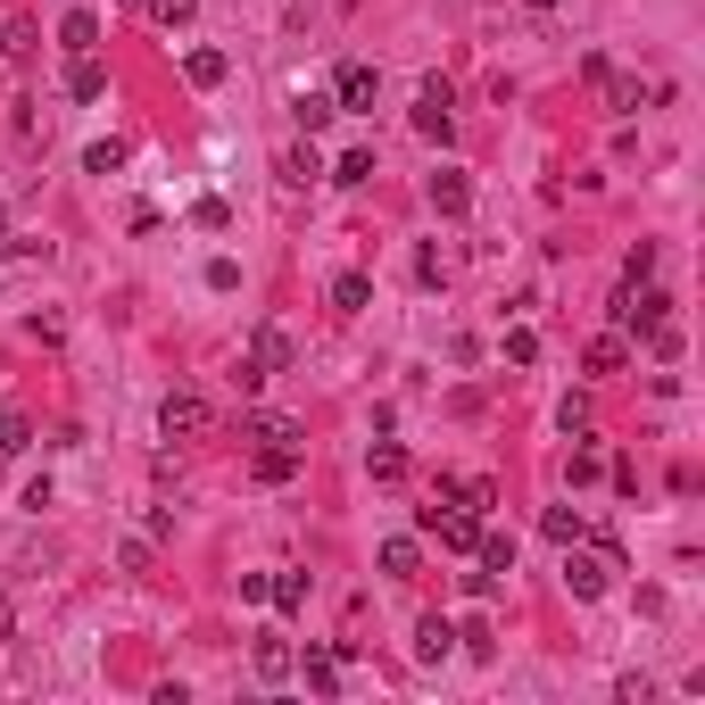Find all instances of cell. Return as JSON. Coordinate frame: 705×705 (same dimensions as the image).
Returning a JSON list of instances; mask_svg holds the SVG:
<instances>
[{
	"mask_svg": "<svg viewBox=\"0 0 705 705\" xmlns=\"http://www.w3.org/2000/svg\"><path fill=\"white\" fill-rule=\"evenodd\" d=\"M149 18H158V25H191V18H200V0H149Z\"/></svg>",
	"mask_w": 705,
	"mask_h": 705,
	"instance_id": "cell-28",
	"label": "cell"
},
{
	"mask_svg": "<svg viewBox=\"0 0 705 705\" xmlns=\"http://www.w3.org/2000/svg\"><path fill=\"white\" fill-rule=\"evenodd\" d=\"M581 366H590V373H623V333H597Z\"/></svg>",
	"mask_w": 705,
	"mask_h": 705,
	"instance_id": "cell-22",
	"label": "cell"
},
{
	"mask_svg": "<svg viewBox=\"0 0 705 705\" xmlns=\"http://www.w3.org/2000/svg\"><path fill=\"white\" fill-rule=\"evenodd\" d=\"M58 42H67L75 58H83V51H100V18H92V9H75V18L58 25Z\"/></svg>",
	"mask_w": 705,
	"mask_h": 705,
	"instance_id": "cell-16",
	"label": "cell"
},
{
	"mask_svg": "<svg viewBox=\"0 0 705 705\" xmlns=\"http://www.w3.org/2000/svg\"><path fill=\"white\" fill-rule=\"evenodd\" d=\"M548 539H564V548L581 539V515H573V506H548Z\"/></svg>",
	"mask_w": 705,
	"mask_h": 705,
	"instance_id": "cell-31",
	"label": "cell"
},
{
	"mask_svg": "<svg viewBox=\"0 0 705 705\" xmlns=\"http://www.w3.org/2000/svg\"><path fill=\"white\" fill-rule=\"evenodd\" d=\"M597 92H606V109H614V116H639V100H648V92H639V75H606Z\"/></svg>",
	"mask_w": 705,
	"mask_h": 705,
	"instance_id": "cell-15",
	"label": "cell"
},
{
	"mask_svg": "<svg viewBox=\"0 0 705 705\" xmlns=\"http://www.w3.org/2000/svg\"><path fill=\"white\" fill-rule=\"evenodd\" d=\"M448 648H457V631H448L440 614H424V623H415V656H424V664H440Z\"/></svg>",
	"mask_w": 705,
	"mask_h": 705,
	"instance_id": "cell-11",
	"label": "cell"
},
{
	"mask_svg": "<svg viewBox=\"0 0 705 705\" xmlns=\"http://www.w3.org/2000/svg\"><path fill=\"white\" fill-rule=\"evenodd\" d=\"M333 183H373V149H340V158H333Z\"/></svg>",
	"mask_w": 705,
	"mask_h": 705,
	"instance_id": "cell-25",
	"label": "cell"
},
{
	"mask_svg": "<svg viewBox=\"0 0 705 705\" xmlns=\"http://www.w3.org/2000/svg\"><path fill=\"white\" fill-rule=\"evenodd\" d=\"M614 697H623V705H648L656 681H648V672H623V681H614Z\"/></svg>",
	"mask_w": 705,
	"mask_h": 705,
	"instance_id": "cell-29",
	"label": "cell"
},
{
	"mask_svg": "<svg viewBox=\"0 0 705 705\" xmlns=\"http://www.w3.org/2000/svg\"><path fill=\"white\" fill-rule=\"evenodd\" d=\"M191 224H200V233H224V224H233V208H224V200H200V208H191Z\"/></svg>",
	"mask_w": 705,
	"mask_h": 705,
	"instance_id": "cell-33",
	"label": "cell"
},
{
	"mask_svg": "<svg viewBox=\"0 0 705 705\" xmlns=\"http://www.w3.org/2000/svg\"><path fill=\"white\" fill-rule=\"evenodd\" d=\"M373 92H382V75H373L366 58H349V67L333 75V109H349V116H373Z\"/></svg>",
	"mask_w": 705,
	"mask_h": 705,
	"instance_id": "cell-4",
	"label": "cell"
},
{
	"mask_svg": "<svg viewBox=\"0 0 705 705\" xmlns=\"http://www.w3.org/2000/svg\"><path fill=\"white\" fill-rule=\"evenodd\" d=\"M67 92H75V100H100V92H109V67H100V58L83 51V58L67 67Z\"/></svg>",
	"mask_w": 705,
	"mask_h": 705,
	"instance_id": "cell-10",
	"label": "cell"
},
{
	"mask_svg": "<svg viewBox=\"0 0 705 705\" xmlns=\"http://www.w3.org/2000/svg\"><path fill=\"white\" fill-rule=\"evenodd\" d=\"M291 473H299V448L266 440V448H258V482H291Z\"/></svg>",
	"mask_w": 705,
	"mask_h": 705,
	"instance_id": "cell-17",
	"label": "cell"
},
{
	"mask_svg": "<svg viewBox=\"0 0 705 705\" xmlns=\"http://www.w3.org/2000/svg\"><path fill=\"white\" fill-rule=\"evenodd\" d=\"M531 9H539V18H548V9H564V0H531Z\"/></svg>",
	"mask_w": 705,
	"mask_h": 705,
	"instance_id": "cell-37",
	"label": "cell"
},
{
	"mask_svg": "<svg viewBox=\"0 0 705 705\" xmlns=\"http://www.w3.org/2000/svg\"><path fill=\"white\" fill-rule=\"evenodd\" d=\"M473 548H482V564H490V573H515V531H482Z\"/></svg>",
	"mask_w": 705,
	"mask_h": 705,
	"instance_id": "cell-19",
	"label": "cell"
},
{
	"mask_svg": "<svg viewBox=\"0 0 705 705\" xmlns=\"http://www.w3.org/2000/svg\"><path fill=\"white\" fill-rule=\"evenodd\" d=\"M249 664H258V681H291V639H258V656H249Z\"/></svg>",
	"mask_w": 705,
	"mask_h": 705,
	"instance_id": "cell-12",
	"label": "cell"
},
{
	"mask_svg": "<svg viewBox=\"0 0 705 705\" xmlns=\"http://www.w3.org/2000/svg\"><path fill=\"white\" fill-rule=\"evenodd\" d=\"M340 664H349L340 648H307V689H324V697H333V689H340Z\"/></svg>",
	"mask_w": 705,
	"mask_h": 705,
	"instance_id": "cell-14",
	"label": "cell"
},
{
	"mask_svg": "<svg viewBox=\"0 0 705 705\" xmlns=\"http://www.w3.org/2000/svg\"><path fill=\"white\" fill-rule=\"evenodd\" d=\"M606 573H614V557H564V590L573 597H606Z\"/></svg>",
	"mask_w": 705,
	"mask_h": 705,
	"instance_id": "cell-8",
	"label": "cell"
},
{
	"mask_svg": "<svg viewBox=\"0 0 705 705\" xmlns=\"http://www.w3.org/2000/svg\"><path fill=\"white\" fill-rule=\"evenodd\" d=\"M373 482H399V473H407V448H399V440H373Z\"/></svg>",
	"mask_w": 705,
	"mask_h": 705,
	"instance_id": "cell-23",
	"label": "cell"
},
{
	"mask_svg": "<svg viewBox=\"0 0 705 705\" xmlns=\"http://www.w3.org/2000/svg\"><path fill=\"white\" fill-rule=\"evenodd\" d=\"M366 299H373V282H366V275H333V307H340V316H357Z\"/></svg>",
	"mask_w": 705,
	"mask_h": 705,
	"instance_id": "cell-21",
	"label": "cell"
},
{
	"mask_svg": "<svg viewBox=\"0 0 705 705\" xmlns=\"http://www.w3.org/2000/svg\"><path fill=\"white\" fill-rule=\"evenodd\" d=\"M614 316H623V333H656V324L672 316V299H664V291H639V282H631V291L614 299Z\"/></svg>",
	"mask_w": 705,
	"mask_h": 705,
	"instance_id": "cell-5",
	"label": "cell"
},
{
	"mask_svg": "<svg viewBox=\"0 0 705 705\" xmlns=\"http://www.w3.org/2000/svg\"><path fill=\"white\" fill-rule=\"evenodd\" d=\"M158 432H167V440H200V432H208V399H200V390H167Z\"/></svg>",
	"mask_w": 705,
	"mask_h": 705,
	"instance_id": "cell-3",
	"label": "cell"
},
{
	"mask_svg": "<svg viewBox=\"0 0 705 705\" xmlns=\"http://www.w3.org/2000/svg\"><path fill=\"white\" fill-rule=\"evenodd\" d=\"M424 200L440 208V216H465V208H473V183H465L457 167H440V175H432V183H424Z\"/></svg>",
	"mask_w": 705,
	"mask_h": 705,
	"instance_id": "cell-7",
	"label": "cell"
},
{
	"mask_svg": "<svg viewBox=\"0 0 705 705\" xmlns=\"http://www.w3.org/2000/svg\"><path fill=\"white\" fill-rule=\"evenodd\" d=\"M83 167H92V175H116V167H125V142H92V158H83Z\"/></svg>",
	"mask_w": 705,
	"mask_h": 705,
	"instance_id": "cell-30",
	"label": "cell"
},
{
	"mask_svg": "<svg viewBox=\"0 0 705 705\" xmlns=\"http://www.w3.org/2000/svg\"><path fill=\"white\" fill-rule=\"evenodd\" d=\"M9 631H18V606H9V597H0V639H9Z\"/></svg>",
	"mask_w": 705,
	"mask_h": 705,
	"instance_id": "cell-36",
	"label": "cell"
},
{
	"mask_svg": "<svg viewBox=\"0 0 705 705\" xmlns=\"http://www.w3.org/2000/svg\"><path fill=\"white\" fill-rule=\"evenodd\" d=\"M282 366H291V333H275V324H266V333L249 340V357H242V373H233V382H242V390H266Z\"/></svg>",
	"mask_w": 705,
	"mask_h": 705,
	"instance_id": "cell-1",
	"label": "cell"
},
{
	"mask_svg": "<svg viewBox=\"0 0 705 705\" xmlns=\"http://www.w3.org/2000/svg\"><path fill=\"white\" fill-rule=\"evenodd\" d=\"M415 557H424L415 539H382V573H390V581H407V573H415Z\"/></svg>",
	"mask_w": 705,
	"mask_h": 705,
	"instance_id": "cell-24",
	"label": "cell"
},
{
	"mask_svg": "<svg viewBox=\"0 0 705 705\" xmlns=\"http://www.w3.org/2000/svg\"><path fill=\"white\" fill-rule=\"evenodd\" d=\"M448 125H457V92L432 75L424 92H415V133H424V142H448Z\"/></svg>",
	"mask_w": 705,
	"mask_h": 705,
	"instance_id": "cell-2",
	"label": "cell"
},
{
	"mask_svg": "<svg viewBox=\"0 0 705 705\" xmlns=\"http://www.w3.org/2000/svg\"><path fill=\"white\" fill-rule=\"evenodd\" d=\"M266 597H275V606H307V573H282Z\"/></svg>",
	"mask_w": 705,
	"mask_h": 705,
	"instance_id": "cell-32",
	"label": "cell"
},
{
	"mask_svg": "<svg viewBox=\"0 0 705 705\" xmlns=\"http://www.w3.org/2000/svg\"><path fill=\"white\" fill-rule=\"evenodd\" d=\"M291 116H299V133H324L340 109H333V92H299V109H291Z\"/></svg>",
	"mask_w": 705,
	"mask_h": 705,
	"instance_id": "cell-18",
	"label": "cell"
},
{
	"mask_svg": "<svg viewBox=\"0 0 705 705\" xmlns=\"http://www.w3.org/2000/svg\"><path fill=\"white\" fill-rule=\"evenodd\" d=\"M0 224H9V216H0Z\"/></svg>",
	"mask_w": 705,
	"mask_h": 705,
	"instance_id": "cell-38",
	"label": "cell"
},
{
	"mask_svg": "<svg viewBox=\"0 0 705 705\" xmlns=\"http://www.w3.org/2000/svg\"><path fill=\"white\" fill-rule=\"evenodd\" d=\"M224 67H233L224 51H191V58H183V75L200 83V92H208V83H224Z\"/></svg>",
	"mask_w": 705,
	"mask_h": 705,
	"instance_id": "cell-20",
	"label": "cell"
},
{
	"mask_svg": "<svg viewBox=\"0 0 705 705\" xmlns=\"http://www.w3.org/2000/svg\"><path fill=\"white\" fill-rule=\"evenodd\" d=\"M25 448H34V424H25V415H0V457H25Z\"/></svg>",
	"mask_w": 705,
	"mask_h": 705,
	"instance_id": "cell-27",
	"label": "cell"
},
{
	"mask_svg": "<svg viewBox=\"0 0 705 705\" xmlns=\"http://www.w3.org/2000/svg\"><path fill=\"white\" fill-rule=\"evenodd\" d=\"M648 275H656V242H639L631 258H623V282H648Z\"/></svg>",
	"mask_w": 705,
	"mask_h": 705,
	"instance_id": "cell-34",
	"label": "cell"
},
{
	"mask_svg": "<svg viewBox=\"0 0 705 705\" xmlns=\"http://www.w3.org/2000/svg\"><path fill=\"white\" fill-rule=\"evenodd\" d=\"M424 531H432V539H448V548H473V539H482V515H473V506H465V515H440V506H424Z\"/></svg>",
	"mask_w": 705,
	"mask_h": 705,
	"instance_id": "cell-6",
	"label": "cell"
},
{
	"mask_svg": "<svg viewBox=\"0 0 705 705\" xmlns=\"http://www.w3.org/2000/svg\"><path fill=\"white\" fill-rule=\"evenodd\" d=\"M34 51H42V42H34V25H25V18H9V25H0V67H25Z\"/></svg>",
	"mask_w": 705,
	"mask_h": 705,
	"instance_id": "cell-9",
	"label": "cell"
},
{
	"mask_svg": "<svg viewBox=\"0 0 705 705\" xmlns=\"http://www.w3.org/2000/svg\"><path fill=\"white\" fill-rule=\"evenodd\" d=\"M648 349H656V357H681V324L664 316V324H656V333H648Z\"/></svg>",
	"mask_w": 705,
	"mask_h": 705,
	"instance_id": "cell-35",
	"label": "cell"
},
{
	"mask_svg": "<svg viewBox=\"0 0 705 705\" xmlns=\"http://www.w3.org/2000/svg\"><path fill=\"white\" fill-rule=\"evenodd\" d=\"M242 440H282V448H299V424H291V415H249V424H242Z\"/></svg>",
	"mask_w": 705,
	"mask_h": 705,
	"instance_id": "cell-13",
	"label": "cell"
},
{
	"mask_svg": "<svg viewBox=\"0 0 705 705\" xmlns=\"http://www.w3.org/2000/svg\"><path fill=\"white\" fill-rule=\"evenodd\" d=\"M316 175H324L316 149H282V183H316Z\"/></svg>",
	"mask_w": 705,
	"mask_h": 705,
	"instance_id": "cell-26",
	"label": "cell"
}]
</instances>
